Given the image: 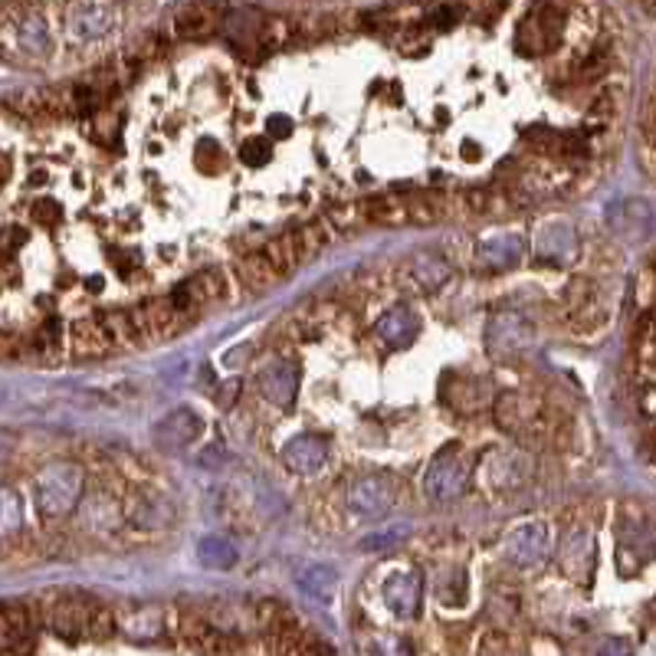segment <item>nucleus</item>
<instances>
[{
  "mask_svg": "<svg viewBox=\"0 0 656 656\" xmlns=\"http://www.w3.org/2000/svg\"><path fill=\"white\" fill-rule=\"evenodd\" d=\"M496 421L502 431H509L512 437H519L522 443H542L551 434L554 424H548L546 404L532 394H499L496 398Z\"/></svg>",
  "mask_w": 656,
  "mask_h": 656,
  "instance_id": "nucleus-1",
  "label": "nucleus"
},
{
  "mask_svg": "<svg viewBox=\"0 0 656 656\" xmlns=\"http://www.w3.org/2000/svg\"><path fill=\"white\" fill-rule=\"evenodd\" d=\"M469 476H473V466L463 456V446L449 443V446L437 449V456L431 459V466L424 473V493L437 506H446L469 489Z\"/></svg>",
  "mask_w": 656,
  "mask_h": 656,
  "instance_id": "nucleus-2",
  "label": "nucleus"
},
{
  "mask_svg": "<svg viewBox=\"0 0 656 656\" xmlns=\"http://www.w3.org/2000/svg\"><path fill=\"white\" fill-rule=\"evenodd\" d=\"M80 493H83V469L73 466V463L50 466L36 479V499H40V509L46 516H66V512H73V506L80 502Z\"/></svg>",
  "mask_w": 656,
  "mask_h": 656,
  "instance_id": "nucleus-3",
  "label": "nucleus"
},
{
  "mask_svg": "<svg viewBox=\"0 0 656 656\" xmlns=\"http://www.w3.org/2000/svg\"><path fill=\"white\" fill-rule=\"evenodd\" d=\"M96 601L80 597V594H63L53 597L50 607H43V624L66 641H83L93 631V617H96Z\"/></svg>",
  "mask_w": 656,
  "mask_h": 656,
  "instance_id": "nucleus-4",
  "label": "nucleus"
},
{
  "mask_svg": "<svg viewBox=\"0 0 656 656\" xmlns=\"http://www.w3.org/2000/svg\"><path fill=\"white\" fill-rule=\"evenodd\" d=\"M532 345H536V328L529 326L519 313H496L486 326V351L493 358L526 355Z\"/></svg>",
  "mask_w": 656,
  "mask_h": 656,
  "instance_id": "nucleus-5",
  "label": "nucleus"
},
{
  "mask_svg": "<svg viewBox=\"0 0 656 656\" xmlns=\"http://www.w3.org/2000/svg\"><path fill=\"white\" fill-rule=\"evenodd\" d=\"M561 27H564V13L554 7V3H542L536 7L522 27H519V36H516V46L529 56H539V53H548L558 46L561 40Z\"/></svg>",
  "mask_w": 656,
  "mask_h": 656,
  "instance_id": "nucleus-6",
  "label": "nucleus"
},
{
  "mask_svg": "<svg viewBox=\"0 0 656 656\" xmlns=\"http://www.w3.org/2000/svg\"><path fill=\"white\" fill-rule=\"evenodd\" d=\"M131 319L141 331V341H161V338H174L181 328L191 322V313H184L181 306H174V299H151L138 309H131Z\"/></svg>",
  "mask_w": 656,
  "mask_h": 656,
  "instance_id": "nucleus-7",
  "label": "nucleus"
},
{
  "mask_svg": "<svg viewBox=\"0 0 656 656\" xmlns=\"http://www.w3.org/2000/svg\"><path fill=\"white\" fill-rule=\"evenodd\" d=\"M502 551H506V561H512L522 571H532L546 564L548 551H551V532L546 522H522L519 529L509 532Z\"/></svg>",
  "mask_w": 656,
  "mask_h": 656,
  "instance_id": "nucleus-8",
  "label": "nucleus"
},
{
  "mask_svg": "<svg viewBox=\"0 0 656 656\" xmlns=\"http://www.w3.org/2000/svg\"><path fill=\"white\" fill-rule=\"evenodd\" d=\"M479 476L493 489H516L532 476L526 449H489L479 463Z\"/></svg>",
  "mask_w": 656,
  "mask_h": 656,
  "instance_id": "nucleus-9",
  "label": "nucleus"
},
{
  "mask_svg": "<svg viewBox=\"0 0 656 656\" xmlns=\"http://www.w3.org/2000/svg\"><path fill=\"white\" fill-rule=\"evenodd\" d=\"M223 20H226V7L223 3H218V0H198V3L181 7L171 17V33L181 36V40H204V36H214L218 30H223Z\"/></svg>",
  "mask_w": 656,
  "mask_h": 656,
  "instance_id": "nucleus-10",
  "label": "nucleus"
},
{
  "mask_svg": "<svg viewBox=\"0 0 656 656\" xmlns=\"http://www.w3.org/2000/svg\"><path fill=\"white\" fill-rule=\"evenodd\" d=\"M256 384H260V394H263L269 404L289 408V404L296 401V394H299V364L289 361V358H276V361L263 364Z\"/></svg>",
  "mask_w": 656,
  "mask_h": 656,
  "instance_id": "nucleus-11",
  "label": "nucleus"
},
{
  "mask_svg": "<svg viewBox=\"0 0 656 656\" xmlns=\"http://www.w3.org/2000/svg\"><path fill=\"white\" fill-rule=\"evenodd\" d=\"M440 394L459 414H479L493 401L489 384L476 374H446L443 384H440Z\"/></svg>",
  "mask_w": 656,
  "mask_h": 656,
  "instance_id": "nucleus-12",
  "label": "nucleus"
},
{
  "mask_svg": "<svg viewBox=\"0 0 656 656\" xmlns=\"http://www.w3.org/2000/svg\"><path fill=\"white\" fill-rule=\"evenodd\" d=\"M348 506L361 519H384L394 509V486L384 476H361L348 489Z\"/></svg>",
  "mask_w": 656,
  "mask_h": 656,
  "instance_id": "nucleus-13",
  "label": "nucleus"
},
{
  "mask_svg": "<svg viewBox=\"0 0 656 656\" xmlns=\"http://www.w3.org/2000/svg\"><path fill=\"white\" fill-rule=\"evenodd\" d=\"M33 611L23 604H0V650L20 654L33 647Z\"/></svg>",
  "mask_w": 656,
  "mask_h": 656,
  "instance_id": "nucleus-14",
  "label": "nucleus"
},
{
  "mask_svg": "<svg viewBox=\"0 0 656 656\" xmlns=\"http://www.w3.org/2000/svg\"><path fill=\"white\" fill-rule=\"evenodd\" d=\"M201 431H204L201 417H198L191 408H181V411H171L168 417L158 421V427H155V443H158L161 449H184V446H191L194 440L201 437Z\"/></svg>",
  "mask_w": 656,
  "mask_h": 656,
  "instance_id": "nucleus-15",
  "label": "nucleus"
},
{
  "mask_svg": "<svg viewBox=\"0 0 656 656\" xmlns=\"http://www.w3.org/2000/svg\"><path fill=\"white\" fill-rule=\"evenodd\" d=\"M526 256V240L519 233H496L476 246V263L486 269H512Z\"/></svg>",
  "mask_w": 656,
  "mask_h": 656,
  "instance_id": "nucleus-16",
  "label": "nucleus"
},
{
  "mask_svg": "<svg viewBox=\"0 0 656 656\" xmlns=\"http://www.w3.org/2000/svg\"><path fill=\"white\" fill-rule=\"evenodd\" d=\"M220 293H223V279H220L218 269H204V273H198V276H191V279H184L174 293H171V299H174V306H181L184 313H198L201 306H208V303H214Z\"/></svg>",
  "mask_w": 656,
  "mask_h": 656,
  "instance_id": "nucleus-17",
  "label": "nucleus"
},
{
  "mask_svg": "<svg viewBox=\"0 0 656 656\" xmlns=\"http://www.w3.org/2000/svg\"><path fill=\"white\" fill-rule=\"evenodd\" d=\"M283 459L293 473H303V476H313L326 466L328 459V443L316 434H299L286 443L283 449Z\"/></svg>",
  "mask_w": 656,
  "mask_h": 656,
  "instance_id": "nucleus-18",
  "label": "nucleus"
},
{
  "mask_svg": "<svg viewBox=\"0 0 656 656\" xmlns=\"http://www.w3.org/2000/svg\"><path fill=\"white\" fill-rule=\"evenodd\" d=\"M384 604L398 617H414L421 607V578L414 571H398L384 581Z\"/></svg>",
  "mask_w": 656,
  "mask_h": 656,
  "instance_id": "nucleus-19",
  "label": "nucleus"
},
{
  "mask_svg": "<svg viewBox=\"0 0 656 656\" xmlns=\"http://www.w3.org/2000/svg\"><path fill=\"white\" fill-rule=\"evenodd\" d=\"M112 23H115V13L106 3H96V0H83L70 10V33L76 40H96L109 30Z\"/></svg>",
  "mask_w": 656,
  "mask_h": 656,
  "instance_id": "nucleus-20",
  "label": "nucleus"
},
{
  "mask_svg": "<svg viewBox=\"0 0 656 656\" xmlns=\"http://www.w3.org/2000/svg\"><path fill=\"white\" fill-rule=\"evenodd\" d=\"M374 331H378V338H384L388 345L404 348V345H411V341L417 338L421 319H417V313H414L411 306H394V309H388V313L378 319Z\"/></svg>",
  "mask_w": 656,
  "mask_h": 656,
  "instance_id": "nucleus-21",
  "label": "nucleus"
},
{
  "mask_svg": "<svg viewBox=\"0 0 656 656\" xmlns=\"http://www.w3.org/2000/svg\"><path fill=\"white\" fill-rule=\"evenodd\" d=\"M115 348L106 319H80L73 322V351L80 358H103Z\"/></svg>",
  "mask_w": 656,
  "mask_h": 656,
  "instance_id": "nucleus-22",
  "label": "nucleus"
},
{
  "mask_svg": "<svg viewBox=\"0 0 656 656\" xmlns=\"http://www.w3.org/2000/svg\"><path fill=\"white\" fill-rule=\"evenodd\" d=\"M240 279H243V286H246L250 293H263V289L276 286V283L283 279V273H279V266L260 250V253H253V256H246V260L240 263Z\"/></svg>",
  "mask_w": 656,
  "mask_h": 656,
  "instance_id": "nucleus-23",
  "label": "nucleus"
},
{
  "mask_svg": "<svg viewBox=\"0 0 656 656\" xmlns=\"http://www.w3.org/2000/svg\"><path fill=\"white\" fill-rule=\"evenodd\" d=\"M263 253L279 266V273L286 276V273H293L303 260H306V246H303V233L296 230V233H283V236H276V240H269L266 246H263Z\"/></svg>",
  "mask_w": 656,
  "mask_h": 656,
  "instance_id": "nucleus-24",
  "label": "nucleus"
},
{
  "mask_svg": "<svg viewBox=\"0 0 656 656\" xmlns=\"http://www.w3.org/2000/svg\"><path fill=\"white\" fill-rule=\"evenodd\" d=\"M571 250H574V233H571V226L554 223V226H548L546 233H539L536 256H539L542 263H561V260H568Z\"/></svg>",
  "mask_w": 656,
  "mask_h": 656,
  "instance_id": "nucleus-25",
  "label": "nucleus"
},
{
  "mask_svg": "<svg viewBox=\"0 0 656 656\" xmlns=\"http://www.w3.org/2000/svg\"><path fill=\"white\" fill-rule=\"evenodd\" d=\"M296 581H299V588H303L306 594H313V597H331V591H335V584H338V574H335L331 564L306 561V564H299Z\"/></svg>",
  "mask_w": 656,
  "mask_h": 656,
  "instance_id": "nucleus-26",
  "label": "nucleus"
},
{
  "mask_svg": "<svg viewBox=\"0 0 656 656\" xmlns=\"http://www.w3.org/2000/svg\"><path fill=\"white\" fill-rule=\"evenodd\" d=\"M198 558H201V564L211 568V571H226V568L236 564V546H233L230 539H223V536H208V539L198 546Z\"/></svg>",
  "mask_w": 656,
  "mask_h": 656,
  "instance_id": "nucleus-27",
  "label": "nucleus"
},
{
  "mask_svg": "<svg viewBox=\"0 0 656 656\" xmlns=\"http://www.w3.org/2000/svg\"><path fill=\"white\" fill-rule=\"evenodd\" d=\"M414 279L427 289V293H437L440 286L449 279V263L437 256V253H427V256H417L414 260Z\"/></svg>",
  "mask_w": 656,
  "mask_h": 656,
  "instance_id": "nucleus-28",
  "label": "nucleus"
},
{
  "mask_svg": "<svg viewBox=\"0 0 656 656\" xmlns=\"http://www.w3.org/2000/svg\"><path fill=\"white\" fill-rule=\"evenodd\" d=\"M364 211L378 223H401V220L411 218V208L401 198H374V201L364 204Z\"/></svg>",
  "mask_w": 656,
  "mask_h": 656,
  "instance_id": "nucleus-29",
  "label": "nucleus"
},
{
  "mask_svg": "<svg viewBox=\"0 0 656 656\" xmlns=\"http://www.w3.org/2000/svg\"><path fill=\"white\" fill-rule=\"evenodd\" d=\"M443 607H463L466 604V594H469V584H466V574L456 571V574H446L443 584L437 588Z\"/></svg>",
  "mask_w": 656,
  "mask_h": 656,
  "instance_id": "nucleus-30",
  "label": "nucleus"
},
{
  "mask_svg": "<svg viewBox=\"0 0 656 656\" xmlns=\"http://www.w3.org/2000/svg\"><path fill=\"white\" fill-rule=\"evenodd\" d=\"M194 161H198V168L204 174H218V171H223L226 155H223V148H220L214 138H201L198 141V151H194Z\"/></svg>",
  "mask_w": 656,
  "mask_h": 656,
  "instance_id": "nucleus-31",
  "label": "nucleus"
},
{
  "mask_svg": "<svg viewBox=\"0 0 656 656\" xmlns=\"http://www.w3.org/2000/svg\"><path fill=\"white\" fill-rule=\"evenodd\" d=\"M408 536H411V529H408V526H391V529H381V532L368 536V539L361 542V548H364V551H384V548L401 546Z\"/></svg>",
  "mask_w": 656,
  "mask_h": 656,
  "instance_id": "nucleus-32",
  "label": "nucleus"
},
{
  "mask_svg": "<svg viewBox=\"0 0 656 656\" xmlns=\"http://www.w3.org/2000/svg\"><path fill=\"white\" fill-rule=\"evenodd\" d=\"M299 233H303L306 260H313V256H316V253H319V250H322V246L328 243V226L326 223H319V220H316V223H306Z\"/></svg>",
  "mask_w": 656,
  "mask_h": 656,
  "instance_id": "nucleus-33",
  "label": "nucleus"
},
{
  "mask_svg": "<svg viewBox=\"0 0 656 656\" xmlns=\"http://www.w3.org/2000/svg\"><path fill=\"white\" fill-rule=\"evenodd\" d=\"M269 155H273L269 138H250V141L240 148V158H243L246 165H266V161H269Z\"/></svg>",
  "mask_w": 656,
  "mask_h": 656,
  "instance_id": "nucleus-34",
  "label": "nucleus"
},
{
  "mask_svg": "<svg viewBox=\"0 0 656 656\" xmlns=\"http://www.w3.org/2000/svg\"><path fill=\"white\" fill-rule=\"evenodd\" d=\"M459 13H463L459 7H453V3H443V7H437V10L431 13V23L446 30V27H453V23L459 20Z\"/></svg>",
  "mask_w": 656,
  "mask_h": 656,
  "instance_id": "nucleus-35",
  "label": "nucleus"
},
{
  "mask_svg": "<svg viewBox=\"0 0 656 656\" xmlns=\"http://www.w3.org/2000/svg\"><path fill=\"white\" fill-rule=\"evenodd\" d=\"M236 391H240V381H236V378H233V381H226V384H220L218 398H214V401H218V408H223V411H226V408H233V394H236Z\"/></svg>",
  "mask_w": 656,
  "mask_h": 656,
  "instance_id": "nucleus-36",
  "label": "nucleus"
},
{
  "mask_svg": "<svg viewBox=\"0 0 656 656\" xmlns=\"http://www.w3.org/2000/svg\"><path fill=\"white\" fill-rule=\"evenodd\" d=\"M289 128H293V125H289V118H283V115H273V118H269V131H273L276 138H286V135H289Z\"/></svg>",
  "mask_w": 656,
  "mask_h": 656,
  "instance_id": "nucleus-37",
  "label": "nucleus"
},
{
  "mask_svg": "<svg viewBox=\"0 0 656 656\" xmlns=\"http://www.w3.org/2000/svg\"><path fill=\"white\" fill-rule=\"evenodd\" d=\"M650 446H654V453H656V431H654V434H650Z\"/></svg>",
  "mask_w": 656,
  "mask_h": 656,
  "instance_id": "nucleus-38",
  "label": "nucleus"
}]
</instances>
